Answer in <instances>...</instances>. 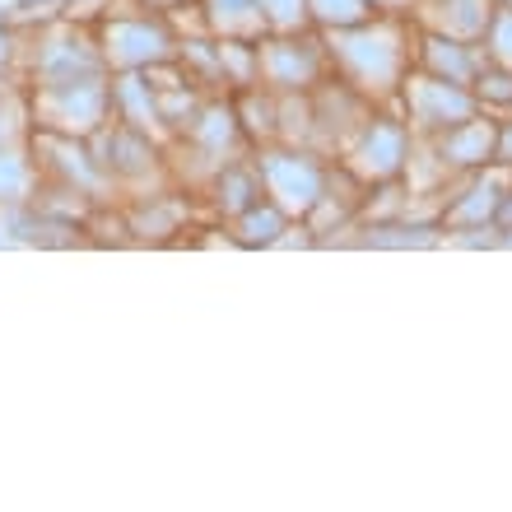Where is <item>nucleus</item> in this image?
Wrapping results in <instances>:
<instances>
[{
    "mask_svg": "<svg viewBox=\"0 0 512 512\" xmlns=\"http://www.w3.org/2000/svg\"><path fill=\"white\" fill-rule=\"evenodd\" d=\"M108 122H112L108 75H89V80H61V84H38V131L94 140V135L103 131Z\"/></svg>",
    "mask_w": 512,
    "mask_h": 512,
    "instance_id": "39448f33",
    "label": "nucleus"
},
{
    "mask_svg": "<svg viewBox=\"0 0 512 512\" xmlns=\"http://www.w3.org/2000/svg\"><path fill=\"white\" fill-rule=\"evenodd\" d=\"M135 5H145V10H154V14H177V10H187L191 0H135Z\"/></svg>",
    "mask_w": 512,
    "mask_h": 512,
    "instance_id": "4be33fe9",
    "label": "nucleus"
},
{
    "mask_svg": "<svg viewBox=\"0 0 512 512\" xmlns=\"http://www.w3.org/2000/svg\"><path fill=\"white\" fill-rule=\"evenodd\" d=\"M256 56H261V84L275 89V94H312V89L331 75V66H326V42L317 28H303V33H266V38L256 42Z\"/></svg>",
    "mask_w": 512,
    "mask_h": 512,
    "instance_id": "423d86ee",
    "label": "nucleus"
},
{
    "mask_svg": "<svg viewBox=\"0 0 512 512\" xmlns=\"http://www.w3.org/2000/svg\"><path fill=\"white\" fill-rule=\"evenodd\" d=\"M410 38H415V24H405V14H373L359 28L322 33L326 66L340 84H350L368 103L391 98L410 70Z\"/></svg>",
    "mask_w": 512,
    "mask_h": 512,
    "instance_id": "f257e3e1",
    "label": "nucleus"
},
{
    "mask_svg": "<svg viewBox=\"0 0 512 512\" xmlns=\"http://www.w3.org/2000/svg\"><path fill=\"white\" fill-rule=\"evenodd\" d=\"M415 24V19H410ZM415 47H410V66L429 70L447 84H466L471 89L475 75L485 70V47L466 38H447V33H433V28H415Z\"/></svg>",
    "mask_w": 512,
    "mask_h": 512,
    "instance_id": "6e6552de",
    "label": "nucleus"
},
{
    "mask_svg": "<svg viewBox=\"0 0 512 512\" xmlns=\"http://www.w3.org/2000/svg\"><path fill=\"white\" fill-rule=\"evenodd\" d=\"M38 163L28 159L19 145H0V210H19V205H33L38 196Z\"/></svg>",
    "mask_w": 512,
    "mask_h": 512,
    "instance_id": "2eb2a0df",
    "label": "nucleus"
},
{
    "mask_svg": "<svg viewBox=\"0 0 512 512\" xmlns=\"http://www.w3.org/2000/svg\"><path fill=\"white\" fill-rule=\"evenodd\" d=\"M261 38H219V80L229 94L238 89H256L261 84V56H256Z\"/></svg>",
    "mask_w": 512,
    "mask_h": 512,
    "instance_id": "dca6fc26",
    "label": "nucleus"
},
{
    "mask_svg": "<svg viewBox=\"0 0 512 512\" xmlns=\"http://www.w3.org/2000/svg\"><path fill=\"white\" fill-rule=\"evenodd\" d=\"M196 10L215 38H266L270 33L256 0H196Z\"/></svg>",
    "mask_w": 512,
    "mask_h": 512,
    "instance_id": "ddd939ff",
    "label": "nucleus"
},
{
    "mask_svg": "<svg viewBox=\"0 0 512 512\" xmlns=\"http://www.w3.org/2000/svg\"><path fill=\"white\" fill-rule=\"evenodd\" d=\"M494 5L499 0H415L410 19H415V28H433V33H447V38L480 42Z\"/></svg>",
    "mask_w": 512,
    "mask_h": 512,
    "instance_id": "9d476101",
    "label": "nucleus"
},
{
    "mask_svg": "<svg viewBox=\"0 0 512 512\" xmlns=\"http://www.w3.org/2000/svg\"><path fill=\"white\" fill-rule=\"evenodd\" d=\"M205 196L215 205V215L229 224V219H238L243 210H252L266 191H261V173H256L252 159H224L215 173H210V182H205Z\"/></svg>",
    "mask_w": 512,
    "mask_h": 512,
    "instance_id": "9b49d317",
    "label": "nucleus"
},
{
    "mask_svg": "<svg viewBox=\"0 0 512 512\" xmlns=\"http://www.w3.org/2000/svg\"><path fill=\"white\" fill-rule=\"evenodd\" d=\"M499 5H512V0H499Z\"/></svg>",
    "mask_w": 512,
    "mask_h": 512,
    "instance_id": "b1692460",
    "label": "nucleus"
},
{
    "mask_svg": "<svg viewBox=\"0 0 512 512\" xmlns=\"http://www.w3.org/2000/svg\"><path fill=\"white\" fill-rule=\"evenodd\" d=\"M256 10H261L270 33H303V28H312L308 0H256Z\"/></svg>",
    "mask_w": 512,
    "mask_h": 512,
    "instance_id": "aec40b11",
    "label": "nucleus"
},
{
    "mask_svg": "<svg viewBox=\"0 0 512 512\" xmlns=\"http://www.w3.org/2000/svg\"><path fill=\"white\" fill-rule=\"evenodd\" d=\"M410 149H415V131L405 117H391V112H368L364 126L345 140V168H350L364 187H378V182H401L405 163H410Z\"/></svg>",
    "mask_w": 512,
    "mask_h": 512,
    "instance_id": "20e7f679",
    "label": "nucleus"
},
{
    "mask_svg": "<svg viewBox=\"0 0 512 512\" xmlns=\"http://www.w3.org/2000/svg\"><path fill=\"white\" fill-rule=\"evenodd\" d=\"M252 163H256V173H261L266 201H275L289 219H308V210L322 201L326 187H331V163L312 145L270 140V145H256Z\"/></svg>",
    "mask_w": 512,
    "mask_h": 512,
    "instance_id": "f03ea898",
    "label": "nucleus"
},
{
    "mask_svg": "<svg viewBox=\"0 0 512 512\" xmlns=\"http://www.w3.org/2000/svg\"><path fill=\"white\" fill-rule=\"evenodd\" d=\"M494 163H512V122H499V159Z\"/></svg>",
    "mask_w": 512,
    "mask_h": 512,
    "instance_id": "5701e85b",
    "label": "nucleus"
},
{
    "mask_svg": "<svg viewBox=\"0 0 512 512\" xmlns=\"http://www.w3.org/2000/svg\"><path fill=\"white\" fill-rule=\"evenodd\" d=\"M471 94H475V103H480V112H508L512 108V70L485 61V70H480L471 84Z\"/></svg>",
    "mask_w": 512,
    "mask_h": 512,
    "instance_id": "a211bd4d",
    "label": "nucleus"
},
{
    "mask_svg": "<svg viewBox=\"0 0 512 512\" xmlns=\"http://www.w3.org/2000/svg\"><path fill=\"white\" fill-rule=\"evenodd\" d=\"M480 47H485V61L512 70V5H494L485 33H480Z\"/></svg>",
    "mask_w": 512,
    "mask_h": 512,
    "instance_id": "6ab92c4d",
    "label": "nucleus"
},
{
    "mask_svg": "<svg viewBox=\"0 0 512 512\" xmlns=\"http://www.w3.org/2000/svg\"><path fill=\"white\" fill-rule=\"evenodd\" d=\"M187 205L177 191H140L131 205H126V229L140 238V243H163V238H173L182 233L187 224Z\"/></svg>",
    "mask_w": 512,
    "mask_h": 512,
    "instance_id": "f8f14e48",
    "label": "nucleus"
},
{
    "mask_svg": "<svg viewBox=\"0 0 512 512\" xmlns=\"http://www.w3.org/2000/svg\"><path fill=\"white\" fill-rule=\"evenodd\" d=\"M429 145L447 173H485L489 163L499 159V122L485 117V112H475L466 122L429 135Z\"/></svg>",
    "mask_w": 512,
    "mask_h": 512,
    "instance_id": "1a4fd4ad",
    "label": "nucleus"
},
{
    "mask_svg": "<svg viewBox=\"0 0 512 512\" xmlns=\"http://www.w3.org/2000/svg\"><path fill=\"white\" fill-rule=\"evenodd\" d=\"M396 94L405 98V122L415 131V140H429V135L447 131V126H457V122H466V117L480 112V103H475V94L466 84H447V80H438L429 70H415V66L405 70V80Z\"/></svg>",
    "mask_w": 512,
    "mask_h": 512,
    "instance_id": "0eeeda50",
    "label": "nucleus"
},
{
    "mask_svg": "<svg viewBox=\"0 0 512 512\" xmlns=\"http://www.w3.org/2000/svg\"><path fill=\"white\" fill-rule=\"evenodd\" d=\"M14 56H19V38H14V28L0 24V70L14 66Z\"/></svg>",
    "mask_w": 512,
    "mask_h": 512,
    "instance_id": "412c9836",
    "label": "nucleus"
},
{
    "mask_svg": "<svg viewBox=\"0 0 512 512\" xmlns=\"http://www.w3.org/2000/svg\"><path fill=\"white\" fill-rule=\"evenodd\" d=\"M373 0H308V19L317 33H340V28H359L373 19Z\"/></svg>",
    "mask_w": 512,
    "mask_h": 512,
    "instance_id": "f3484780",
    "label": "nucleus"
},
{
    "mask_svg": "<svg viewBox=\"0 0 512 512\" xmlns=\"http://www.w3.org/2000/svg\"><path fill=\"white\" fill-rule=\"evenodd\" d=\"M289 224H294V219L284 215L275 201L261 196L252 210H243L238 219H229V233H233V243L238 247H280L284 233H289Z\"/></svg>",
    "mask_w": 512,
    "mask_h": 512,
    "instance_id": "4468645a",
    "label": "nucleus"
},
{
    "mask_svg": "<svg viewBox=\"0 0 512 512\" xmlns=\"http://www.w3.org/2000/svg\"><path fill=\"white\" fill-rule=\"evenodd\" d=\"M98 52H103V66L112 70H149L173 61L177 52V33L168 14H154L145 5L135 10H112L103 14L98 24Z\"/></svg>",
    "mask_w": 512,
    "mask_h": 512,
    "instance_id": "7ed1b4c3",
    "label": "nucleus"
}]
</instances>
